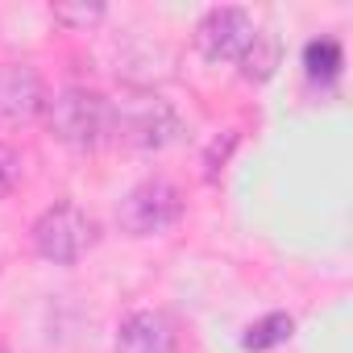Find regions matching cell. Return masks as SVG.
<instances>
[{"label": "cell", "instance_id": "6da1fadb", "mask_svg": "<svg viewBox=\"0 0 353 353\" xmlns=\"http://www.w3.org/2000/svg\"><path fill=\"white\" fill-rule=\"evenodd\" d=\"M46 129L71 150H96L112 129V104L92 88H63L46 100Z\"/></svg>", "mask_w": 353, "mask_h": 353}, {"label": "cell", "instance_id": "7a4b0ae2", "mask_svg": "<svg viewBox=\"0 0 353 353\" xmlns=\"http://www.w3.org/2000/svg\"><path fill=\"white\" fill-rule=\"evenodd\" d=\"M179 216H183V192L158 174L133 183L117 204V225L125 237H158L179 225Z\"/></svg>", "mask_w": 353, "mask_h": 353}, {"label": "cell", "instance_id": "3957f363", "mask_svg": "<svg viewBox=\"0 0 353 353\" xmlns=\"http://www.w3.org/2000/svg\"><path fill=\"white\" fill-rule=\"evenodd\" d=\"M92 245H96V221L71 200L50 204L34 221V250L54 266H75Z\"/></svg>", "mask_w": 353, "mask_h": 353}, {"label": "cell", "instance_id": "277c9868", "mask_svg": "<svg viewBox=\"0 0 353 353\" xmlns=\"http://www.w3.org/2000/svg\"><path fill=\"white\" fill-rule=\"evenodd\" d=\"M125 145L133 150H162L183 133V121L162 96H125L121 104H112V129Z\"/></svg>", "mask_w": 353, "mask_h": 353}, {"label": "cell", "instance_id": "5b68a950", "mask_svg": "<svg viewBox=\"0 0 353 353\" xmlns=\"http://www.w3.org/2000/svg\"><path fill=\"white\" fill-rule=\"evenodd\" d=\"M254 17L237 5H216L196 21V50L208 63H237L254 42Z\"/></svg>", "mask_w": 353, "mask_h": 353}, {"label": "cell", "instance_id": "8992f818", "mask_svg": "<svg viewBox=\"0 0 353 353\" xmlns=\"http://www.w3.org/2000/svg\"><path fill=\"white\" fill-rule=\"evenodd\" d=\"M46 108V83L30 63H0V121H34Z\"/></svg>", "mask_w": 353, "mask_h": 353}, {"label": "cell", "instance_id": "52a82bcc", "mask_svg": "<svg viewBox=\"0 0 353 353\" xmlns=\"http://www.w3.org/2000/svg\"><path fill=\"white\" fill-rule=\"evenodd\" d=\"M117 353H174V324L166 312L141 307L117 324Z\"/></svg>", "mask_w": 353, "mask_h": 353}, {"label": "cell", "instance_id": "ba28073f", "mask_svg": "<svg viewBox=\"0 0 353 353\" xmlns=\"http://www.w3.org/2000/svg\"><path fill=\"white\" fill-rule=\"evenodd\" d=\"M241 67V79L250 83H266L279 67H283V42L274 30H254V42L245 46V54L237 59Z\"/></svg>", "mask_w": 353, "mask_h": 353}, {"label": "cell", "instance_id": "9c48e42d", "mask_svg": "<svg viewBox=\"0 0 353 353\" xmlns=\"http://www.w3.org/2000/svg\"><path fill=\"white\" fill-rule=\"evenodd\" d=\"M345 67V46L332 38V34H320L303 46V71L312 83H332Z\"/></svg>", "mask_w": 353, "mask_h": 353}, {"label": "cell", "instance_id": "30bf717a", "mask_svg": "<svg viewBox=\"0 0 353 353\" xmlns=\"http://www.w3.org/2000/svg\"><path fill=\"white\" fill-rule=\"evenodd\" d=\"M291 332H295V320H291L287 312H266L262 320H254V324L245 328L241 349H250V353H266V349L287 345V341H291Z\"/></svg>", "mask_w": 353, "mask_h": 353}, {"label": "cell", "instance_id": "8fae6325", "mask_svg": "<svg viewBox=\"0 0 353 353\" xmlns=\"http://www.w3.org/2000/svg\"><path fill=\"white\" fill-rule=\"evenodd\" d=\"M50 13H54V21L67 26V30H88V26L104 21V5H54Z\"/></svg>", "mask_w": 353, "mask_h": 353}, {"label": "cell", "instance_id": "7c38bea8", "mask_svg": "<svg viewBox=\"0 0 353 353\" xmlns=\"http://www.w3.org/2000/svg\"><path fill=\"white\" fill-rule=\"evenodd\" d=\"M21 179V158L9 150V145H0V200H5Z\"/></svg>", "mask_w": 353, "mask_h": 353}, {"label": "cell", "instance_id": "4fadbf2b", "mask_svg": "<svg viewBox=\"0 0 353 353\" xmlns=\"http://www.w3.org/2000/svg\"><path fill=\"white\" fill-rule=\"evenodd\" d=\"M233 141H237V133H225V145H221V137L208 145V154H204V174H208V179H216V174L225 170V158H229V150H233Z\"/></svg>", "mask_w": 353, "mask_h": 353}, {"label": "cell", "instance_id": "5bb4252c", "mask_svg": "<svg viewBox=\"0 0 353 353\" xmlns=\"http://www.w3.org/2000/svg\"><path fill=\"white\" fill-rule=\"evenodd\" d=\"M0 353H9V349H0Z\"/></svg>", "mask_w": 353, "mask_h": 353}]
</instances>
